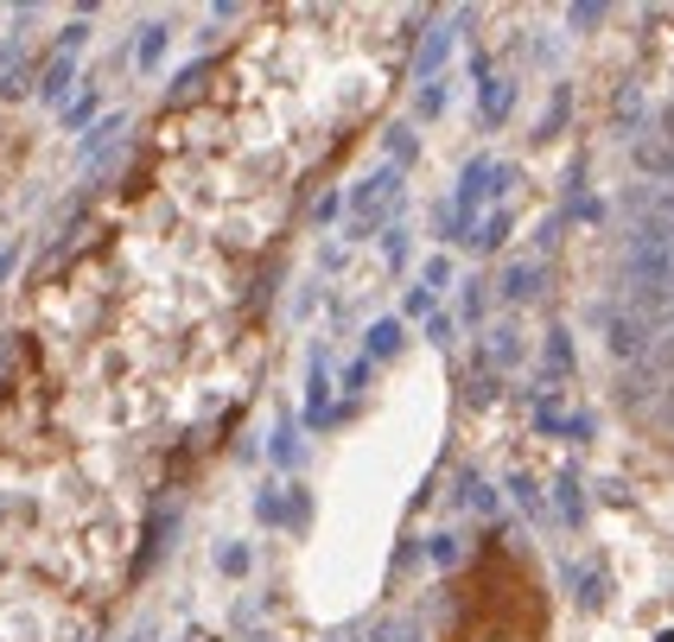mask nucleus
<instances>
[{"mask_svg":"<svg viewBox=\"0 0 674 642\" xmlns=\"http://www.w3.org/2000/svg\"><path fill=\"white\" fill-rule=\"evenodd\" d=\"M38 90H45V102H64V90H70V58H58V64H52Z\"/></svg>","mask_w":674,"mask_h":642,"instance_id":"nucleus-1","label":"nucleus"},{"mask_svg":"<svg viewBox=\"0 0 674 642\" xmlns=\"http://www.w3.org/2000/svg\"><path fill=\"white\" fill-rule=\"evenodd\" d=\"M159 52H166V26H147V38H141V64H154Z\"/></svg>","mask_w":674,"mask_h":642,"instance_id":"nucleus-2","label":"nucleus"},{"mask_svg":"<svg viewBox=\"0 0 674 642\" xmlns=\"http://www.w3.org/2000/svg\"><path fill=\"white\" fill-rule=\"evenodd\" d=\"M7 268H13V255H0V274H7Z\"/></svg>","mask_w":674,"mask_h":642,"instance_id":"nucleus-3","label":"nucleus"}]
</instances>
